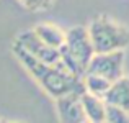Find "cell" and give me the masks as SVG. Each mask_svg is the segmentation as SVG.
<instances>
[{
	"instance_id": "obj_1",
	"label": "cell",
	"mask_w": 129,
	"mask_h": 123,
	"mask_svg": "<svg viewBox=\"0 0 129 123\" xmlns=\"http://www.w3.org/2000/svg\"><path fill=\"white\" fill-rule=\"evenodd\" d=\"M12 51L15 54V57L21 63V66L28 71V74L33 77L38 85L46 92L49 97H52L54 100L66 94H70L74 90H80L83 89L82 80L75 79L74 76H70L69 72H66L64 69L56 66H49L44 64L41 61L35 59L33 56H29L26 51H23L18 44H12Z\"/></svg>"
},
{
	"instance_id": "obj_2",
	"label": "cell",
	"mask_w": 129,
	"mask_h": 123,
	"mask_svg": "<svg viewBox=\"0 0 129 123\" xmlns=\"http://www.w3.org/2000/svg\"><path fill=\"white\" fill-rule=\"evenodd\" d=\"M59 51L66 71L75 79L82 80V77L85 76L88 69V64L95 56V49L87 26L77 25L67 30L66 43Z\"/></svg>"
},
{
	"instance_id": "obj_3",
	"label": "cell",
	"mask_w": 129,
	"mask_h": 123,
	"mask_svg": "<svg viewBox=\"0 0 129 123\" xmlns=\"http://www.w3.org/2000/svg\"><path fill=\"white\" fill-rule=\"evenodd\" d=\"M95 54L124 51L129 46V26L111 18L110 15L93 16L87 26Z\"/></svg>"
},
{
	"instance_id": "obj_4",
	"label": "cell",
	"mask_w": 129,
	"mask_h": 123,
	"mask_svg": "<svg viewBox=\"0 0 129 123\" xmlns=\"http://www.w3.org/2000/svg\"><path fill=\"white\" fill-rule=\"evenodd\" d=\"M13 43L18 44L23 51H26V53H28L29 56H33L35 59L41 61L44 64H49V66L60 67V69L66 71V67H64V64H62V57H60V51L47 46L46 43H43V41L36 36V33L33 31V28L20 31Z\"/></svg>"
},
{
	"instance_id": "obj_5",
	"label": "cell",
	"mask_w": 129,
	"mask_h": 123,
	"mask_svg": "<svg viewBox=\"0 0 129 123\" xmlns=\"http://www.w3.org/2000/svg\"><path fill=\"white\" fill-rule=\"evenodd\" d=\"M124 63H126V54L124 51H116V53H103V54H95L93 59L88 64V74L100 76L108 82L114 84L124 77ZM85 72V74H87Z\"/></svg>"
},
{
	"instance_id": "obj_6",
	"label": "cell",
	"mask_w": 129,
	"mask_h": 123,
	"mask_svg": "<svg viewBox=\"0 0 129 123\" xmlns=\"http://www.w3.org/2000/svg\"><path fill=\"white\" fill-rule=\"evenodd\" d=\"M82 92L83 89L56 98V110L60 123H88L82 105Z\"/></svg>"
},
{
	"instance_id": "obj_7",
	"label": "cell",
	"mask_w": 129,
	"mask_h": 123,
	"mask_svg": "<svg viewBox=\"0 0 129 123\" xmlns=\"http://www.w3.org/2000/svg\"><path fill=\"white\" fill-rule=\"evenodd\" d=\"M33 31L36 33L39 39L43 43H46L47 46L54 48V49H60L66 43V31L60 26L54 25L51 22H39L33 26Z\"/></svg>"
},
{
	"instance_id": "obj_8",
	"label": "cell",
	"mask_w": 129,
	"mask_h": 123,
	"mask_svg": "<svg viewBox=\"0 0 129 123\" xmlns=\"http://www.w3.org/2000/svg\"><path fill=\"white\" fill-rule=\"evenodd\" d=\"M105 102L129 113V76H124L111 84L108 94L105 95Z\"/></svg>"
},
{
	"instance_id": "obj_9",
	"label": "cell",
	"mask_w": 129,
	"mask_h": 123,
	"mask_svg": "<svg viewBox=\"0 0 129 123\" xmlns=\"http://www.w3.org/2000/svg\"><path fill=\"white\" fill-rule=\"evenodd\" d=\"M82 105L85 115L90 123H103L105 117H106V102L100 97L88 94L83 90L82 92Z\"/></svg>"
},
{
	"instance_id": "obj_10",
	"label": "cell",
	"mask_w": 129,
	"mask_h": 123,
	"mask_svg": "<svg viewBox=\"0 0 129 123\" xmlns=\"http://www.w3.org/2000/svg\"><path fill=\"white\" fill-rule=\"evenodd\" d=\"M82 85H83V90L88 92V94L95 95V97H100L105 100V95L108 94L111 87V82H108L106 79L100 76H95V74H85L82 77Z\"/></svg>"
},
{
	"instance_id": "obj_11",
	"label": "cell",
	"mask_w": 129,
	"mask_h": 123,
	"mask_svg": "<svg viewBox=\"0 0 129 123\" xmlns=\"http://www.w3.org/2000/svg\"><path fill=\"white\" fill-rule=\"evenodd\" d=\"M106 123H129V113L118 107L106 104V117H105Z\"/></svg>"
},
{
	"instance_id": "obj_12",
	"label": "cell",
	"mask_w": 129,
	"mask_h": 123,
	"mask_svg": "<svg viewBox=\"0 0 129 123\" xmlns=\"http://www.w3.org/2000/svg\"><path fill=\"white\" fill-rule=\"evenodd\" d=\"M29 12H46L54 5V0H18Z\"/></svg>"
},
{
	"instance_id": "obj_13",
	"label": "cell",
	"mask_w": 129,
	"mask_h": 123,
	"mask_svg": "<svg viewBox=\"0 0 129 123\" xmlns=\"http://www.w3.org/2000/svg\"><path fill=\"white\" fill-rule=\"evenodd\" d=\"M2 123H23V121H16V120H2Z\"/></svg>"
},
{
	"instance_id": "obj_14",
	"label": "cell",
	"mask_w": 129,
	"mask_h": 123,
	"mask_svg": "<svg viewBox=\"0 0 129 123\" xmlns=\"http://www.w3.org/2000/svg\"><path fill=\"white\" fill-rule=\"evenodd\" d=\"M0 123H2V120H0Z\"/></svg>"
},
{
	"instance_id": "obj_15",
	"label": "cell",
	"mask_w": 129,
	"mask_h": 123,
	"mask_svg": "<svg viewBox=\"0 0 129 123\" xmlns=\"http://www.w3.org/2000/svg\"><path fill=\"white\" fill-rule=\"evenodd\" d=\"M103 123H106V121H103Z\"/></svg>"
},
{
	"instance_id": "obj_16",
	"label": "cell",
	"mask_w": 129,
	"mask_h": 123,
	"mask_svg": "<svg viewBox=\"0 0 129 123\" xmlns=\"http://www.w3.org/2000/svg\"><path fill=\"white\" fill-rule=\"evenodd\" d=\"M88 123H90V121H88Z\"/></svg>"
}]
</instances>
